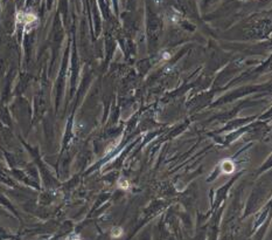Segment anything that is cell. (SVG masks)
Here are the masks:
<instances>
[{
	"label": "cell",
	"mask_w": 272,
	"mask_h": 240,
	"mask_svg": "<svg viewBox=\"0 0 272 240\" xmlns=\"http://www.w3.org/2000/svg\"><path fill=\"white\" fill-rule=\"evenodd\" d=\"M121 234H123V230H121L120 227H116L112 231V237H114V238H118Z\"/></svg>",
	"instance_id": "1"
},
{
	"label": "cell",
	"mask_w": 272,
	"mask_h": 240,
	"mask_svg": "<svg viewBox=\"0 0 272 240\" xmlns=\"http://www.w3.org/2000/svg\"><path fill=\"white\" fill-rule=\"evenodd\" d=\"M118 185H119L120 189H124V190H127V189H129V182H127V180H126V179H123V180H120L119 184H118Z\"/></svg>",
	"instance_id": "2"
},
{
	"label": "cell",
	"mask_w": 272,
	"mask_h": 240,
	"mask_svg": "<svg viewBox=\"0 0 272 240\" xmlns=\"http://www.w3.org/2000/svg\"><path fill=\"white\" fill-rule=\"evenodd\" d=\"M77 240H78V239H77Z\"/></svg>",
	"instance_id": "3"
}]
</instances>
